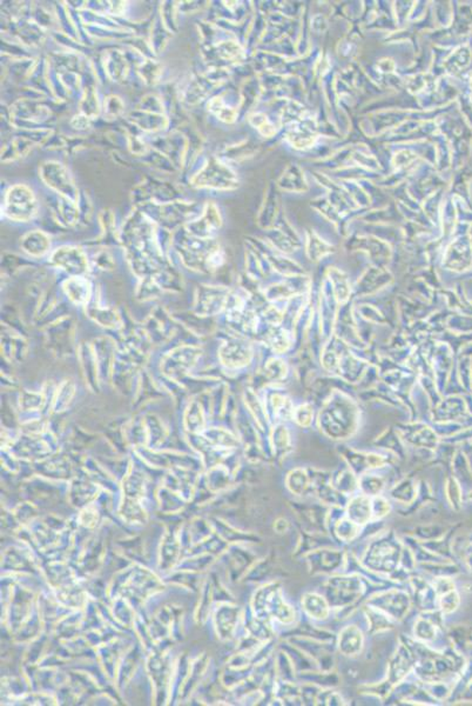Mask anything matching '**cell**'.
I'll return each instance as SVG.
<instances>
[{
    "instance_id": "8d00e7d4",
    "label": "cell",
    "mask_w": 472,
    "mask_h": 706,
    "mask_svg": "<svg viewBox=\"0 0 472 706\" xmlns=\"http://www.w3.org/2000/svg\"><path fill=\"white\" fill-rule=\"evenodd\" d=\"M37 507L34 504H29V503H24L18 506L17 509L14 510V518L17 520L21 525H25V524H31L34 522L36 517H37Z\"/></svg>"
},
{
    "instance_id": "f1b7e54d",
    "label": "cell",
    "mask_w": 472,
    "mask_h": 706,
    "mask_svg": "<svg viewBox=\"0 0 472 706\" xmlns=\"http://www.w3.org/2000/svg\"><path fill=\"white\" fill-rule=\"evenodd\" d=\"M112 616L116 624H120L126 627H133L137 618L132 606L129 605V601L124 597L113 599Z\"/></svg>"
},
{
    "instance_id": "60d3db41",
    "label": "cell",
    "mask_w": 472,
    "mask_h": 706,
    "mask_svg": "<svg viewBox=\"0 0 472 706\" xmlns=\"http://www.w3.org/2000/svg\"><path fill=\"white\" fill-rule=\"evenodd\" d=\"M316 702L317 704H327V705H341L343 704L342 698L332 691H324V692H319L317 698H316Z\"/></svg>"
},
{
    "instance_id": "83f0119b",
    "label": "cell",
    "mask_w": 472,
    "mask_h": 706,
    "mask_svg": "<svg viewBox=\"0 0 472 706\" xmlns=\"http://www.w3.org/2000/svg\"><path fill=\"white\" fill-rule=\"evenodd\" d=\"M213 530L216 531L218 537L222 539L226 543H241V542H253L257 540V537L252 535H245L240 531H236L232 527L227 525L226 522H221L219 519H213L211 522Z\"/></svg>"
},
{
    "instance_id": "7bdbcfd3",
    "label": "cell",
    "mask_w": 472,
    "mask_h": 706,
    "mask_svg": "<svg viewBox=\"0 0 472 706\" xmlns=\"http://www.w3.org/2000/svg\"><path fill=\"white\" fill-rule=\"evenodd\" d=\"M308 629H309V630H308V631L306 632H304V635H311V630H313V627H309V625H308ZM324 632L326 631H324V630H322V631H321V630H316V631H315L314 633H313V635H319V633H324Z\"/></svg>"
},
{
    "instance_id": "9a60e30c",
    "label": "cell",
    "mask_w": 472,
    "mask_h": 706,
    "mask_svg": "<svg viewBox=\"0 0 472 706\" xmlns=\"http://www.w3.org/2000/svg\"><path fill=\"white\" fill-rule=\"evenodd\" d=\"M1 568L12 572L34 573L36 565L32 557L19 549L11 548L5 552Z\"/></svg>"
},
{
    "instance_id": "9c48e42d",
    "label": "cell",
    "mask_w": 472,
    "mask_h": 706,
    "mask_svg": "<svg viewBox=\"0 0 472 706\" xmlns=\"http://www.w3.org/2000/svg\"><path fill=\"white\" fill-rule=\"evenodd\" d=\"M240 618V609L239 606L232 605L229 603H224L218 606L214 616V625H215L216 635L220 640L227 642L232 640L237 627V622Z\"/></svg>"
},
{
    "instance_id": "52a82bcc",
    "label": "cell",
    "mask_w": 472,
    "mask_h": 706,
    "mask_svg": "<svg viewBox=\"0 0 472 706\" xmlns=\"http://www.w3.org/2000/svg\"><path fill=\"white\" fill-rule=\"evenodd\" d=\"M368 605L373 606L377 610L383 611L391 618L399 620L404 618V616L409 611L410 598L403 591L393 590L370 599L368 601Z\"/></svg>"
},
{
    "instance_id": "d6986e66",
    "label": "cell",
    "mask_w": 472,
    "mask_h": 706,
    "mask_svg": "<svg viewBox=\"0 0 472 706\" xmlns=\"http://www.w3.org/2000/svg\"><path fill=\"white\" fill-rule=\"evenodd\" d=\"M98 652L100 663L103 665L105 672L107 673L108 677L111 679H116V669L121 659L119 645L116 644V640H109L107 643L98 646Z\"/></svg>"
},
{
    "instance_id": "cb8c5ba5",
    "label": "cell",
    "mask_w": 472,
    "mask_h": 706,
    "mask_svg": "<svg viewBox=\"0 0 472 706\" xmlns=\"http://www.w3.org/2000/svg\"><path fill=\"white\" fill-rule=\"evenodd\" d=\"M348 518L358 525H365L373 518V505L365 496L354 498L348 504Z\"/></svg>"
},
{
    "instance_id": "74e56055",
    "label": "cell",
    "mask_w": 472,
    "mask_h": 706,
    "mask_svg": "<svg viewBox=\"0 0 472 706\" xmlns=\"http://www.w3.org/2000/svg\"><path fill=\"white\" fill-rule=\"evenodd\" d=\"M18 704H26V705H53L55 704V699L52 696L44 694V692H36V694H24L23 697L18 698Z\"/></svg>"
},
{
    "instance_id": "8992f818",
    "label": "cell",
    "mask_w": 472,
    "mask_h": 706,
    "mask_svg": "<svg viewBox=\"0 0 472 706\" xmlns=\"http://www.w3.org/2000/svg\"><path fill=\"white\" fill-rule=\"evenodd\" d=\"M362 591L358 577H335L330 578L326 585V599L330 607H352Z\"/></svg>"
},
{
    "instance_id": "d4e9b609",
    "label": "cell",
    "mask_w": 472,
    "mask_h": 706,
    "mask_svg": "<svg viewBox=\"0 0 472 706\" xmlns=\"http://www.w3.org/2000/svg\"><path fill=\"white\" fill-rule=\"evenodd\" d=\"M83 614H81V612H79L78 610L73 612V614L64 616L59 620L57 627H55V633L62 640L75 638V637H78L79 629L83 627Z\"/></svg>"
},
{
    "instance_id": "7402d4cb",
    "label": "cell",
    "mask_w": 472,
    "mask_h": 706,
    "mask_svg": "<svg viewBox=\"0 0 472 706\" xmlns=\"http://www.w3.org/2000/svg\"><path fill=\"white\" fill-rule=\"evenodd\" d=\"M42 622H42V614H40L37 602L27 620L23 624V627L16 633V642L29 643L31 640H37L42 631Z\"/></svg>"
},
{
    "instance_id": "5bb4252c",
    "label": "cell",
    "mask_w": 472,
    "mask_h": 706,
    "mask_svg": "<svg viewBox=\"0 0 472 706\" xmlns=\"http://www.w3.org/2000/svg\"><path fill=\"white\" fill-rule=\"evenodd\" d=\"M104 555V540L100 537H93L88 539L86 548L79 556V565L83 568V571L88 573H93L99 568L101 559Z\"/></svg>"
},
{
    "instance_id": "ffe728a7",
    "label": "cell",
    "mask_w": 472,
    "mask_h": 706,
    "mask_svg": "<svg viewBox=\"0 0 472 706\" xmlns=\"http://www.w3.org/2000/svg\"><path fill=\"white\" fill-rule=\"evenodd\" d=\"M363 648V635L356 627H347L340 633L339 648L344 656H356Z\"/></svg>"
},
{
    "instance_id": "484cf974",
    "label": "cell",
    "mask_w": 472,
    "mask_h": 706,
    "mask_svg": "<svg viewBox=\"0 0 472 706\" xmlns=\"http://www.w3.org/2000/svg\"><path fill=\"white\" fill-rule=\"evenodd\" d=\"M329 604L327 599L316 594H306L302 598V609L309 617L324 620L329 616Z\"/></svg>"
},
{
    "instance_id": "e575fe53",
    "label": "cell",
    "mask_w": 472,
    "mask_h": 706,
    "mask_svg": "<svg viewBox=\"0 0 472 706\" xmlns=\"http://www.w3.org/2000/svg\"><path fill=\"white\" fill-rule=\"evenodd\" d=\"M78 522L80 527H83L86 530H91V529L96 527L99 522V510L96 509V506L91 504V505L81 509L78 516Z\"/></svg>"
},
{
    "instance_id": "8fae6325",
    "label": "cell",
    "mask_w": 472,
    "mask_h": 706,
    "mask_svg": "<svg viewBox=\"0 0 472 706\" xmlns=\"http://www.w3.org/2000/svg\"><path fill=\"white\" fill-rule=\"evenodd\" d=\"M313 573H330L341 568L343 563L342 552L316 550L308 556Z\"/></svg>"
},
{
    "instance_id": "d6a6232c",
    "label": "cell",
    "mask_w": 472,
    "mask_h": 706,
    "mask_svg": "<svg viewBox=\"0 0 472 706\" xmlns=\"http://www.w3.org/2000/svg\"><path fill=\"white\" fill-rule=\"evenodd\" d=\"M365 614L368 616L370 632H373V633L385 631L393 627L390 618H388L385 614H380V610L377 611L375 607H367Z\"/></svg>"
},
{
    "instance_id": "6da1fadb",
    "label": "cell",
    "mask_w": 472,
    "mask_h": 706,
    "mask_svg": "<svg viewBox=\"0 0 472 706\" xmlns=\"http://www.w3.org/2000/svg\"><path fill=\"white\" fill-rule=\"evenodd\" d=\"M162 586V581L153 572L140 565H133L114 577L108 596L111 599L124 597L129 601L134 598L137 602H142L152 594L160 592Z\"/></svg>"
},
{
    "instance_id": "ac0fdd59",
    "label": "cell",
    "mask_w": 472,
    "mask_h": 706,
    "mask_svg": "<svg viewBox=\"0 0 472 706\" xmlns=\"http://www.w3.org/2000/svg\"><path fill=\"white\" fill-rule=\"evenodd\" d=\"M412 656L409 653V650L401 646L393 656L389 664V683L391 685L397 684L406 677L408 673L410 672L412 668Z\"/></svg>"
},
{
    "instance_id": "4dcf8cb0",
    "label": "cell",
    "mask_w": 472,
    "mask_h": 706,
    "mask_svg": "<svg viewBox=\"0 0 472 706\" xmlns=\"http://www.w3.org/2000/svg\"><path fill=\"white\" fill-rule=\"evenodd\" d=\"M214 562V556L211 553H201V555H193L191 558L183 559V563L180 562L176 570H186L192 572H201L203 570L209 568Z\"/></svg>"
},
{
    "instance_id": "4316f807",
    "label": "cell",
    "mask_w": 472,
    "mask_h": 706,
    "mask_svg": "<svg viewBox=\"0 0 472 706\" xmlns=\"http://www.w3.org/2000/svg\"><path fill=\"white\" fill-rule=\"evenodd\" d=\"M214 601V585L209 579L205 581L201 588V598L195 611V622L202 625L207 622L208 616L211 614V604Z\"/></svg>"
},
{
    "instance_id": "603a6c76",
    "label": "cell",
    "mask_w": 472,
    "mask_h": 706,
    "mask_svg": "<svg viewBox=\"0 0 472 706\" xmlns=\"http://www.w3.org/2000/svg\"><path fill=\"white\" fill-rule=\"evenodd\" d=\"M98 492H99V490L96 485L79 481L77 484H73L70 489V504L77 509H83L86 506L91 505V503L98 497Z\"/></svg>"
},
{
    "instance_id": "44dd1931",
    "label": "cell",
    "mask_w": 472,
    "mask_h": 706,
    "mask_svg": "<svg viewBox=\"0 0 472 706\" xmlns=\"http://www.w3.org/2000/svg\"><path fill=\"white\" fill-rule=\"evenodd\" d=\"M140 651L137 646H132L129 648V651L124 653V656L121 657L119 665H118V669H116V684L119 688L124 686V684H127V681L132 677L133 673L137 669V663L140 660Z\"/></svg>"
},
{
    "instance_id": "f546056e",
    "label": "cell",
    "mask_w": 472,
    "mask_h": 706,
    "mask_svg": "<svg viewBox=\"0 0 472 706\" xmlns=\"http://www.w3.org/2000/svg\"><path fill=\"white\" fill-rule=\"evenodd\" d=\"M157 499L160 510L167 514H178L186 505L183 504L185 499L179 493L172 491L168 488L160 490V492L157 493Z\"/></svg>"
},
{
    "instance_id": "7a4b0ae2",
    "label": "cell",
    "mask_w": 472,
    "mask_h": 706,
    "mask_svg": "<svg viewBox=\"0 0 472 706\" xmlns=\"http://www.w3.org/2000/svg\"><path fill=\"white\" fill-rule=\"evenodd\" d=\"M252 606L254 616L263 622L275 618L281 622L289 624L295 619V611L283 601L281 590L276 583H272L259 590L254 596Z\"/></svg>"
},
{
    "instance_id": "5b68a950",
    "label": "cell",
    "mask_w": 472,
    "mask_h": 706,
    "mask_svg": "<svg viewBox=\"0 0 472 706\" xmlns=\"http://www.w3.org/2000/svg\"><path fill=\"white\" fill-rule=\"evenodd\" d=\"M9 604L5 612V618L8 622L10 631L17 633L23 624L27 620L29 614L34 610V594L32 591L26 589L21 584H14L10 589Z\"/></svg>"
},
{
    "instance_id": "2e32d148",
    "label": "cell",
    "mask_w": 472,
    "mask_h": 706,
    "mask_svg": "<svg viewBox=\"0 0 472 706\" xmlns=\"http://www.w3.org/2000/svg\"><path fill=\"white\" fill-rule=\"evenodd\" d=\"M208 668V657L206 655L198 657L196 659L189 664V669L187 671L186 679L183 681V688L180 691V698L189 697L194 691L200 681L205 676V672Z\"/></svg>"
},
{
    "instance_id": "ba28073f",
    "label": "cell",
    "mask_w": 472,
    "mask_h": 706,
    "mask_svg": "<svg viewBox=\"0 0 472 706\" xmlns=\"http://www.w3.org/2000/svg\"><path fill=\"white\" fill-rule=\"evenodd\" d=\"M36 212L34 194L25 186L11 188L6 201V214L14 220H27Z\"/></svg>"
},
{
    "instance_id": "f35d334b",
    "label": "cell",
    "mask_w": 472,
    "mask_h": 706,
    "mask_svg": "<svg viewBox=\"0 0 472 706\" xmlns=\"http://www.w3.org/2000/svg\"><path fill=\"white\" fill-rule=\"evenodd\" d=\"M458 604H460L458 594L454 592V591L442 594L441 607H442V611H443L444 614H450L452 611H455Z\"/></svg>"
},
{
    "instance_id": "7c38bea8",
    "label": "cell",
    "mask_w": 472,
    "mask_h": 706,
    "mask_svg": "<svg viewBox=\"0 0 472 706\" xmlns=\"http://www.w3.org/2000/svg\"><path fill=\"white\" fill-rule=\"evenodd\" d=\"M53 594L54 598L66 609L77 611L88 605V594L79 583L53 590Z\"/></svg>"
},
{
    "instance_id": "d590c367",
    "label": "cell",
    "mask_w": 472,
    "mask_h": 706,
    "mask_svg": "<svg viewBox=\"0 0 472 706\" xmlns=\"http://www.w3.org/2000/svg\"><path fill=\"white\" fill-rule=\"evenodd\" d=\"M435 622L429 618H419L415 625V635L424 642L435 640Z\"/></svg>"
},
{
    "instance_id": "836d02e7",
    "label": "cell",
    "mask_w": 472,
    "mask_h": 706,
    "mask_svg": "<svg viewBox=\"0 0 472 706\" xmlns=\"http://www.w3.org/2000/svg\"><path fill=\"white\" fill-rule=\"evenodd\" d=\"M335 532L341 540L348 543L360 535V525L349 518L341 519L336 524Z\"/></svg>"
},
{
    "instance_id": "277c9868",
    "label": "cell",
    "mask_w": 472,
    "mask_h": 706,
    "mask_svg": "<svg viewBox=\"0 0 472 706\" xmlns=\"http://www.w3.org/2000/svg\"><path fill=\"white\" fill-rule=\"evenodd\" d=\"M146 669L153 684L155 692V702L165 704L170 696L172 681H173V666L167 658L165 652H150L146 661Z\"/></svg>"
},
{
    "instance_id": "4fadbf2b",
    "label": "cell",
    "mask_w": 472,
    "mask_h": 706,
    "mask_svg": "<svg viewBox=\"0 0 472 706\" xmlns=\"http://www.w3.org/2000/svg\"><path fill=\"white\" fill-rule=\"evenodd\" d=\"M44 573L52 590L78 583L70 566L62 562H51L44 568Z\"/></svg>"
},
{
    "instance_id": "e0dca14e",
    "label": "cell",
    "mask_w": 472,
    "mask_h": 706,
    "mask_svg": "<svg viewBox=\"0 0 472 706\" xmlns=\"http://www.w3.org/2000/svg\"><path fill=\"white\" fill-rule=\"evenodd\" d=\"M118 514L124 522L132 525H145L148 522V514L145 507L140 501L133 498L124 497Z\"/></svg>"
},
{
    "instance_id": "3957f363",
    "label": "cell",
    "mask_w": 472,
    "mask_h": 706,
    "mask_svg": "<svg viewBox=\"0 0 472 706\" xmlns=\"http://www.w3.org/2000/svg\"><path fill=\"white\" fill-rule=\"evenodd\" d=\"M403 551L404 550L396 539L391 537L380 539L368 549L363 563L367 568L373 571L393 573L397 571L398 564L402 560Z\"/></svg>"
},
{
    "instance_id": "b9f144b4",
    "label": "cell",
    "mask_w": 472,
    "mask_h": 706,
    "mask_svg": "<svg viewBox=\"0 0 472 706\" xmlns=\"http://www.w3.org/2000/svg\"><path fill=\"white\" fill-rule=\"evenodd\" d=\"M288 527H289V522H287L286 519L283 518L278 519L276 522L274 524V529L278 531V533L286 532V531L288 530Z\"/></svg>"
},
{
    "instance_id": "1f68e13d",
    "label": "cell",
    "mask_w": 472,
    "mask_h": 706,
    "mask_svg": "<svg viewBox=\"0 0 472 706\" xmlns=\"http://www.w3.org/2000/svg\"><path fill=\"white\" fill-rule=\"evenodd\" d=\"M142 475L134 473L129 475L124 481V497L133 498L141 501L145 496V479Z\"/></svg>"
},
{
    "instance_id": "30bf717a",
    "label": "cell",
    "mask_w": 472,
    "mask_h": 706,
    "mask_svg": "<svg viewBox=\"0 0 472 706\" xmlns=\"http://www.w3.org/2000/svg\"><path fill=\"white\" fill-rule=\"evenodd\" d=\"M183 551V542L181 537H179L178 532L175 531H167L160 545L159 551V568L161 571H170L180 563V557Z\"/></svg>"
},
{
    "instance_id": "ab89813d",
    "label": "cell",
    "mask_w": 472,
    "mask_h": 706,
    "mask_svg": "<svg viewBox=\"0 0 472 706\" xmlns=\"http://www.w3.org/2000/svg\"><path fill=\"white\" fill-rule=\"evenodd\" d=\"M371 505H373V519H381L386 514H389L390 504L383 498H376Z\"/></svg>"
}]
</instances>
